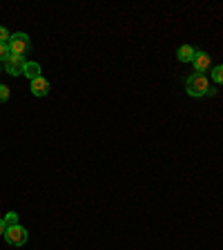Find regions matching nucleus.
Segmentation results:
<instances>
[{
  "instance_id": "8",
  "label": "nucleus",
  "mask_w": 223,
  "mask_h": 250,
  "mask_svg": "<svg viewBox=\"0 0 223 250\" xmlns=\"http://www.w3.org/2000/svg\"><path fill=\"white\" fill-rule=\"evenodd\" d=\"M22 76H27L29 81L38 78V76H41V65H38V62H27V65H25V74H22Z\"/></svg>"
},
{
  "instance_id": "4",
  "label": "nucleus",
  "mask_w": 223,
  "mask_h": 250,
  "mask_svg": "<svg viewBox=\"0 0 223 250\" xmlns=\"http://www.w3.org/2000/svg\"><path fill=\"white\" fill-rule=\"evenodd\" d=\"M25 56H18V54H9L5 61V72L11 74V76H20V74H25Z\"/></svg>"
},
{
  "instance_id": "6",
  "label": "nucleus",
  "mask_w": 223,
  "mask_h": 250,
  "mask_svg": "<svg viewBox=\"0 0 223 250\" xmlns=\"http://www.w3.org/2000/svg\"><path fill=\"white\" fill-rule=\"evenodd\" d=\"M49 81H47V78H42V76H38V78H34V81H31V94H34V96H47V94H49Z\"/></svg>"
},
{
  "instance_id": "10",
  "label": "nucleus",
  "mask_w": 223,
  "mask_h": 250,
  "mask_svg": "<svg viewBox=\"0 0 223 250\" xmlns=\"http://www.w3.org/2000/svg\"><path fill=\"white\" fill-rule=\"evenodd\" d=\"M9 54H11L9 52V45H7V42H0V62H5Z\"/></svg>"
},
{
  "instance_id": "3",
  "label": "nucleus",
  "mask_w": 223,
  "mask_h": 250,
  "mask_svg": "<svg viewBox=\"0 0 223 250\" xmlns=\"http://www.w3.org/2000/svg\"><path fill=\"white\" fill-rule=\"evenodd\" d=\"M5 239H7V244H11V246H25L27 239H29V234H27V230L22 228L20 224H16L5 230Z\"/></svg>"
},
{
  "instance_id": "11",
  "label": "nucleus",
  "mask_w": 223,
  "mask_h": 250,
  "mask_svg": "<svg viewBox=\"0 0 223 250\" xmlns=\"http://www.w3.org/2000/svg\"><path fill=\"white\" fill-rule=\"evenodd\" d=\"M5 224H7V228H9V226H16V224H18V214H16V212H7L5 214Z\"/></svg>"
},
{
  "instance_id": "5",
  "label": "nucleus",
  "mask_w": 223,
  "mask_h": 250,
  "mask_svg": "<svg viewBox=\"0 0 223 250\" xmlns=\"http://www.w3.org/2000/svg\"><path fill=\"white\" fill-rule=\"evenodd\" d=\"M192 65H194V72H197V74L208 72V69H210V54L208 52H199V49H197Z\"/></svg>"
},
{
  "instance_id": "1",
  "label": "nucleus",
  "mask_w": 223,
  "mask_h": 250,
  "mask_svg": "<svg viewBox=\"0 0 223 250\" xmlns=\"http://www.w3.org/2000/svg\"><path fill=\"white\" fill-rule=\"evenodd\" d=\"M185 89L190 96H208V94H214V89H210V81L205 74H197L194 72L192 76L185 81Z\"/></svg>"
},
{
  "instance_id": "2",
  "label": "nucleus",
  "mask_w": 223,
  "mask_h": 250,
  "mask_svg": "<svg viewBox=\"0 0 223 250\" xmlns=\"http://www.w3.org/2000/svg\"><path fill=\"white\" fill-rule=\"evenodd\" d=\"M9 52L11 54H18V56H25L27 52H29V47H31V41L27 34H22V31H18V34H11L9 38Z\"/></svg>"
},
{
  "instance_id": "13",
  "label": "nucleus",
  "mask_w": 223,
  "mask_h": 250,
  "mask_svg": "<svg viewBox=\"0 0 223 250\" xmlns=\"http://www.w3.org/2000/svg\"><path fill=\"white\" fill-rule=\"evenodd\" d=\"M11 34L7 31V27H0V42H9Z\"/></svg>"
},
{
  "instance_id": "7",
  "label": "nucleus",
  "mask_w": 223,
  "mask_h": 250,
  "mask_svg": "<svg viewBox=\"0 0 223 250\" xmlns=\"http://www.w3.org/2000/svg\"><path fill=\"white\" fill-rule=\"evenodd\" d=\"M194 54H197V49H194L192 45H181L177 49V58L181 62H192L194 61Z\"/></svg>"
},
{
  "instance_id": "15",
  "label": "nucleus",
  "mask_w": 223,
  "mask_h": 250,
  "mask_svg": "<svg viewBox=\"0 0 223 250\" xmlns=\"http://www.w3.org/2000/svg\"><path fill=\"white\" fill-rule=\"evenodd\" d=\"M0 74H2V69H0Z\"/></svg>"
},
{
  "instance_id": "12",
  "label": "nucleus",
  "mask_w": 223,
  "mask_h": 250,
  "mask_svg": "<svg viewBox=\"0 0 223 250\" xmlns=\"http://www.w3.org/2000/svg\"><path fill=\"white\" fill-rule=\"evenodd\" d=\"M9 87L7 85H0V103H5V101H9Z\"/></svg>"
},
{
  "instance_id": "9",
  "label": "nucleus",
  "mask_w": 223,
  "mask_h": 250,
  "mask_svg": "<svg viewBox=\"0 0 223 250\" xmlns=\"http://www.w3.org/2000/svg\"><path fill=\"white\" fill-rule=\"evenodd\" d=\"M212 81L217 85H223V65H217V67L212 69Z\"/></svg>"
},
{
  "instance_id": "14",
  "label": "nucleus",
  "mask_w": 223,
  "mask_h": 250,
  "mask_svg": "<svg viewBox=\"0 0 223 250\" xmlns=\"http://www.w3.org/2000/svg\"><path fill=\"white\" fill-rule=\"evenodd\" d=\"M7 230V224H5V219H0V234H5Z\"/></svg>"
}]
</instances>
